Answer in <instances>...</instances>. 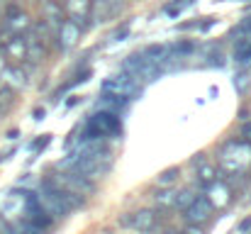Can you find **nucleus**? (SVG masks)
I'll list each match as a JSON object with an SVG mask.
<instances>
[{
  "label": "nucleus",
  "mask_w": 251,
  "mask_h": 234,
  "mask_svg": "<svg viewBox=\"0 0 251 234\" xmlns=\"http://www.w3.org/2000/svg\"><path fill=\"white\" fill-rule=\"evenodd\" d=\"M44 12H47V25L49 27H54V29H59V25L64 22V17H61V7L56 5V2H47L44 5Z\"/></svg>",
  "instance_id": "obj_14"
},
{
  "label": "nucleus",
  "mask_w": 251,
  "mask_h": 234,
  "mask_svg": "<svg viewBox=\"0 0 251 234\" xmlns=\"http://www.w3.org/2000/svg\"><path fill=\"white\" fill-rule=\"evenodd\" d=\"M171 234H176V232H171Z\"/></svg>",
  "instance_id": "obj_33"
},
{
  "label": "nucleus",
  "mask_w": 251,
  "mask_h": 234,
  "mask_svg": "<svg viewBox=\"0 0 251 234\" xmlns=\"http://www.w3.org/2000/svg\"><path fill=\"white\" fill-rule=\"evenodd\" d=\"M120 222H122V227H132V230H139V232H144V230L154 227V222H156V215H154L151 210H139V212H134V215H129V217H122Z\"/></svg>",
  "instance_id": "obj_6"
},
{
  "label": "nucleus",
  "mask_w": 251,
  "mask_h": 234,
  "mask_svg": "<svg viewBox=\"0 0 251 234\" xmlns=\"http://www.w3.org/2000/svg\"><path fill=\"white\" fill-rule=\"evenodd\" d=\"M193 163H195V166L205 163V154H195V158H193Z\"/></svg>",
  "instance_id": "obj_29"
},
{
  "label": "nucleus",
  "mask_w": 251,
  "mask_h": 234,
  "mask_svg": "<svg viewBox=\"0 0 251 234\" xmlns=\"http://www.w3.org/2000/svg\"><path fill=\"white\" fill-rule=\"evenodd\" d=\"M247 203H251V193H249V198H247Z\"/></svg>",
  "instance_id": "obj_31"
},
{
  "label": "nucleus",
  "mask_w": 251,
  "mask_h": 234,
  "mask_svg": "<svg viewBox=\"0 0 251 234\" xmlns=\"http://www.w3.org/2000/svg\"><path fill=\"white\" fill-rule=\"evenodd\" d=\"M166 52H168L166 59H185V56L193 52V42H188V39L173 42V44H168L166 47Z\"/></svg>",
  "instance_id": "obj_11"
},
{
  "label": "nucleus",
  "mask_w": 251,
  "mask_h": 234,
  "mask_svg": "<svg viewBox=\"0 0 251 234\" xmlns=\"http://www.w3.org/2000/svg\"><path fill=\"white\" fill-rule=\"evenodd\" d=\"M2 49H5V54L12 56V59H25V56H27V47H25V39H22L20 34L10 37V39L2 44Z\"/></svg>",
  "instance_id": "obj_9"
},
{
  "label": "nucleus",
  "mask_w": 251,
  "mask_h": 234,
  "mask_svg": "<svg viewBox=\"0 0 251 234\" xmlns=\"http://www.w3.org/2000/svg\"><path fill=\"white\" fill-rule=\"evenodd\" d=\"M185 234H202V230H200L198 225H190V227H188V232H185Z\"/></svg>",
  "instance_id": "obj_28"
},
{
  "label": "nucleus",
  "mask_w": 251,
  "mask_h": 234,
  "mask_svg": "<svg viewBox=\"0 0 251 234\" xmlns=\"http://www.w3.org/2000/svg\"><path fill=\"white\" fill-rule=\"evenodd\" d=\"M66 7H69L71 17H88L90 0H66Z\"/></svg>",
  "instance_id": "obj_16"
},
{
  "label": "nucleus",
  "mask_w": 251,
  "mask_h": 234,
  "mask_svg": "<svg viewBox=\"0 0 251 234\" xmlns=\"http://www.w3.org/2000/svg\"><path fill=\"white\" fill-rule=\"evenodd\" d=\"M49 142H51V134H42V137H39V139H37V142H34V144H32L29 149H32L34 154H39V152H42V149H44V147H47Z\"/></svg>",
  "instance_id": "obj_25"
},
{
  "label": "nucleus",
  "mask_w": 251,
  "mask_h": 234,
  "mask_svg": "<svg viewBox=\"0 0 251 234\" xmlns=\"http://www.w3.org/2000/svg\"><path fill=\"white\" fill-rule=\"evenodd\" d=\"M154 200H156V205H161V208L176 205V190H159V193L154 195Z\"/></svg>",
  "instance_id": "obj_21"
},
{
  "label": "nucleus",
  "mask_w": 251,
  "mask_h": 234,
  "mask_svg": "<svg viewBox=\"0 0 251 234\" xmlns=\"http://www.w3.org/2000/svg\"><path fill=\"white\" fill-rule=\"evenodd\" d=\"M112 2H120V0H112Z\"/></svg>",
  "instance_id": "obj_32"
},
{
  "label": "nucleus",
  "mask_w": 251,
  "mask_h": 234,
  "mask_svg": "<svg viewBox=\"0 0 251 234\" xmlns=\"http://www.w3.org/2000/svg\"><path fill=\"white\" fill-rule=\"evenodd\" d=\"M207 188H210V190H212V195H215V198H207V200L212 203V208L222 205V203H225V195H229V188H227V183L222 185V183H217V181H215V183H210Z\"/></svg>",
  "instance_id": "obj_15"
},
{
  "label": "nucleus",
  "mask_w": 251,
  "mask_h": 234,
  "mask_svg": "<svg viewBox=\"0 0 251 234\" xmlns=\"http://www.w3.org/2000/svg\"><path fill=\"white\" fill-rule=\"evenodd\" d=\"M2 71H5V59L0 56V74H2Z\"/></svg>",
  "instance_id": "obj_30"
},
{
  "label": "nucleus",
  "mask_w": 251,
  "mask_h": 234,
  "mask_svg": "<svg viewBox=\"0 0 251 234\" xmlns=\"http://www.w3.org/2000/svg\"><path fill=\"white\" fill-rule=\"evenodd\" d=\"M190 2H193V0H176L173 5H168V7H166V12L171 15V17H176V15H178L185 5H190Z\"/></svg>",
  "instance_id": "obj_24"
},
{
  "label": "nucleus",
  "mask_w": 251,
  "mask_h": 234,
  "mask_svg": "<svg viewBox=\"0 0 251 234\" xmlns=\"http://www.w3.org/2000/svg\"><path fill=\"white\" fill-rule=\"evenodd\" d=\"M12 234H47V230L27 220V222H22V225H17V227H12Z\"/></svg>",
  "instance_id": "obj_20"
},
{
  "label": "nucleus",
  "mask_w": 251,
  "mask_h": 234,
  "mask_svg": "<svg viewBox=\"0 0 251 234\" xmlns=\"http://www.w3.org/2000/svg\"><path fill=\"white\" fill-rule=\"evenodd\" d=\"M12 107V88L10 85H2L0 88V120L5 117V112Z\"/></svg>",
  "instance_id": "obj_19"
},
{
  "label": "nucleus",
  "mask_w": 251,
  "mask_h": 234,
  "mask_svg": "<svg viewBox=\"0 0 251 234\" xmlns=\"http://www.w3.org/2000/svg\"><path fill=\"white\" fill-rule=\"evenodd\" d=\"M178 178V168H168V171H164L161 176H159V185H168V183H173Z\"/></svg>",
  "instance_id": "obj_23"
},
{
  "label": "nucleus",
  "mask_w": 251,
  "mask_h": 234,
  "mask_svg": "<svg viewBox=\"0 0 251 234\" xmlns=\"http://www.w3.org/2000/svg\"><path fill=\"white\" fill-rule=\"evenodd\" d=\"M0 76L7 78V85H12V88H22V85H25V74H22L20 69H7V66H5V71H2Z\"/></svg>",
  "instance_id": "obj_17"
},
{
  "label": "nucleus",
  "mask_w": 251,
  "mask_h": 234,
  "mask_svg": "<svg viewBox=\"0 0 251 234\" xmlns=\"http://www.w3.org/2000/svg\"><path fill=\"white\" fill-rule=\"evenodd\" d=\"M249 230H251V217L249 220H244V222L239 225V232H249Z\"/></svg>",
  "instance_id": "obj_27"
},
{
  "label": "nucleus",
  "mask_w": 251,
  "mask_h": 234,
  "mask_svg": "<svg viewBox=\"0 0 251 234\" xmlns=\"http://www.w3.org/2000/svg\"><path fill=\"white\" fill-rule=\"evenodd\" d=\"M198 195L193 193V190H183V193H176V208H180V210H185L193 200H195Z\"/></svg>",
  "instance_id": "obj_22"
},
{
  "label": "nucleus",
  "mask_w": 251,
  "mask_h": 234,
  "mask_svg": "<svg viewBox=\"0 0 251 234\" xmlns=\"http://www.w3.org/2000/svg\"><path fill=\"white\" fill-rule=\"evenodd\" d=\"M39 205L49 212V215H54V217H66L69 215V210H66V205L61 203V198H59V193H56V185L51 183V181H44V185H42V190H39Z\"/></svg>",
  "instance_id": "obj_4"
},
{
  "label": "nucleus",
  "mask_w": 251,
  "mask_h": 234,
  "mask_svg": "<svg viewBox=\"0 0 251 234\" xmlns=\"http://www.w3.org/2000/svg\"><path fill=\"white\" fill-rule=\"evenodd\" d=\"M102 90H105V93H115V95H120V98L127 100V98H132V95L139 93V80L125 71V74H120V76L107 78V80L102 83Z\"/></svg>",
  "instance_id": "obj_3"
},
{
  "label": "nucleus",
  "mask_w": 251,
  "mask_h": 234,
  "mask_svg": "<svg viewBox=\"0 0 251 234\" xmlns=\"http://www.w3.org/2000/svg\"><path fill=\"white\" fill-rule=\"evenodd\" d=\"M95 107L98 110H105V112H120L122 107H125V98H120V95H115V93H102L100 98H98V103H95Z\"/></svg>",
  "instance_id": "obj_8"
},
{
  "label": "nucleus",
  "mask_w": 251,
  "mask_h": 234,
  "mask_svg": "<svg viewBox=\"0 0 251 234\" xmlns=\"http://www.w3.org/2000/svg\"><path fill=\"white\" fill-rule=\"evenodd\" d=\"M110 2L112 0H93L90 2V10H88V17H93L95 22H102V20H107L110 17Z\"/></svg>",
  "instance_id": "obj_10"
},
{
  "label": "nucleus",
  "mask_w": 251,
  "mask_h": 234,
  "mask_svg": "<svg viewBox=\"0 0 251 234\" xmlns=\"http://www.w3.org/2000/svg\"><path fill=\"white\" fill-rule=\"evenodd\" d=\"M242 137H244V142H249L251 144V120L242 125Z\"/></svg>",
  "instance_id": "obj_26"
},
{
  "label": "nucleus",
  "mask_w": 251,
  "mask_h": 234,
  "mask_svg": "<svg viewBox=\"0 0 251 234\" xmlns=\"http://www.w3.org/2000/svg\"><path fill=\"white\" fill-rule=\"evenodd\" d=\"M122 132L120 127V117L117 112H105V110H98L83 130V139L85 142H93V139H107V137H117Z\"/></svg>",
  "instance_id": "obj_1"
},
{
  "label": "nucleus",
  "mask_w": 251,
  "mask_h": 234,
  "mask_svg": "<svg viewBox=\"0 0 251 234\" xmlns=\"http://www.w3.org/2000/svg\"><path fill=\"white\" fill-rule=\"evenodd\" d=\"M198 178L202 181V185H210V183H215V181H217V176H215V168H212L207 161L198 166Z\"/></svg>",
  "instance_id": "obj_18"
},
{
  "label": "nucleus",
  "mask_w": 251,
  "mask_h": 234,
  "mask_svg": "<svg viewBox=\"0 0 251 234\" xmlns=\"http://www.w3.org/2000/svg\"><path fill=\"white\" fill-rule=\"evenodd\" d=\"M142 54H144V59H149L151 64H159V66L166 61V56H168V52H166L164 44H151V47H147Z\"/></svg>",
  "instance_id": "obj_12"
},
{
  "label": "nucleus",
  "mask_w": 251,
  "mask_h": 234,
  "mask_svg": "<svg viewBox=\"0 0 251 234\" xmlns=\"http://www.w3.org/2000/svg\"><path fill=\"white\" fill-rule=\"evenodd\" d=\"M212 210H215L212 203H210L207 198H200V195H198V198L183 210V212H185V222H188V225H200V222H205V220L212 215Z\"/></svg>",
  "instance_id": "obj_5"
},
{
  "label": "nucleus",
  "mask_w": 251,
  "mask_h": 234,
  "mask_svg": "<svg viewBox=\"0 0 251 234\" xmlns=\"http://www.w3.org/2000/svg\"><path fill=\"white\" fill-rule=\"evenodd\" d=\"M220 158H222V166L229 171V173H242V168H247V163L251 161V144L249 142H227L220 152Z\"/></svg>",
  "instance_id": "obj_2"
},
{
  "label": "nucleus",
  "mask_w": 251,
  "mask_h": 234,
  "mask_svg": "<svg viewBox=\"0 0 251 234\" xmlns=\"http://www.w3.org/2000/svg\"><path fill=\"white\" fill-rule=\"evenodd\" d=\"M83 34V29L69 17L59 25V39H61V47H74L78 42V37Z\"/></svg>",
  "instance_id": "obj_7"
},
{
  "label": "nucleus",
  "mask_w": 251,
  "mask_h": 234,
  "mask_svg": "<svg viewBox=\"0 0 251 234\" xmlns=\"http://www.w3.org/2000/svg\"><path fill=\"white\" fill-rule=\"evenodd\" d=\"M7 27H10L12 32H22V29H27V27H29L27 15L20 12V10H10V15H7Z\"/></svg>",
  "instance_id": "obj_13"
}]
</instances>
